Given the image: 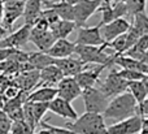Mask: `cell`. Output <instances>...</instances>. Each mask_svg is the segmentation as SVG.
Masks as SVG:
<instances>
[{"label":"cell","instance_id":"obj_9","mask_svg":"<svg viewBox=\"0 0 148 134\" xmlns=\"http://www.w3.org/2000/svg\"><path fill=\"white\" fill-rule=\"evenodd\" d=\"M75 44H84V46H104L105 42L100 34V23L96 26L88 27L87 25L78 26V34H77ZM107 48V47H105Z\"/></svg>","mask_w":148,"mask_h":134},{"label":"cell","instance_id":"obj_18","mask_svg":"<svg viewBox=\"0 0 148 134\" xmlns=\"http://www.w3.org/2000/svg\"><path fill=\"white\" fill-rule=\"evenodd\" d=\"M56 41L55 35L51 33V30H38L35 27H31L30 30V36H29V42H33L39 51L46 52L49 47L53 44Z\"/></svg>","mask_w":148,"mask_h":134},{"label":"cell","instance_id":"obj_34","mask_svg":"<svg viewBox=\"0 0 148 134\" xmlns=\"http://www.w3.org/2000/svg\"><path fill=\"white\" fill-rule=\"evenodd\" d=\"M39 125H42V126H47L48 129L52 130V133H53V134H75L73 130L68 129L66 126H65V128L55 126V125H51V124H48V122H46V121H40V122H39Z\"/></svg>","mask_w":148,"mask_h":134},{"label":"cell","instance_id":"obj_21","mask_svg":"<svg viewBox=\"0 0 148 134\" xmlns=\"http://www.w3.org/2000/svg\"><path fill=\"white\" fill-rule=\"evenodd\" d=\"M38 81H39V70L31 69V70H23V72H21V74L18 77H16L13 83L20 90L30 91L31 89H34L36 86Z\"/></svg>","mask_w":148,"mask_h":134},{"label":"cell","instance_id":"obj_41","mask_svg":"<svg viewBox=\"0 0 148 134\" xmlns=\"http://www.w3.org/2000/svg\"><path fill=\"white\" fill-rule=\"evenodd\" d=\"M110 3H125L126 0H109Z\"/></svg>","mask_w":148,"mask_h":134},{"label":"cell","instance_id":"obj_29","mask_svg":"<svg viewBox=\"0 0 148 134\" xmlns=\"http://www.w3.org/2000/svg\"><path fill=\"white\" fill-rule=\"evenodd\" d=\"M126 9L129 16H134L135 13L146 12L147 0H126Z\"/></svg>","mask_w":148,"mask_h":134},{"label":"cell","instance_id":"obj_31","mask_svg":"<svg viewBox=\"0 0 148 134\" xmlns=\"http://www.w3.org/2000/svg\"><path fill=\"white\" fill-rule=\"evenodd\" d=\"M118 76L122 77L123 80L129 81H136V80H142L143 77H146V73H140L138 70H131V69H121V70H117Z\"/></svg>","mask_w":148,"mask_h":134},{"label":"cell","instance_id":"obj_33","mask_svg":"<svg viewBox=\"0 0 148 134\" xmlns=\"http://www.w3.org/2000/svg\"><path fill=\"white\" fill-rule=\"evenodd\" d=\"M40 16L47 21V22H48V25H49V26H51L52 23L57 22V21L60 20L59 16L56 14V12H55V10H52L51 8H46L44 10H42Z\"/></svg>","mask_w":148,"mask_h":134},{"label":"cell","instance_id":"obj_14","mask_svg":"<svg viewBox=\"0 0 148 134\" xmlns=\"http://www.w3.org/2000/svg\"><path fill=\"white\" fill-rule=\"evenodd\" d=\"M105 65H99L95 64V67H86L78 73V74L74 76L75 81L78 82V85L81 86V89H87V87H92L95 86V83H97L99 77L101 74V72L105 69Z\"/></svg>","mask_w":148,"mask_h":134},{"label":"cell","instance_id":"obj_37","mask_svg":"<svg viewBox=\"0 0 148 134\" xmlns=\"http://www.w3.org/2000/svg\"><path fill=\"white\" fill-rule=\"evenodd\" d=\"M34 134H53V133H52V130L48 129L47 126H42L40 130H38V132L34 133Z\"/></svg>","mask_w":148,"mask_h":134},{"label":"cell","instance_id":"obj_19","mask_svg":"<svg viewBox=\"0 0 148 134\" xmlns=\"http://www.w3.org/2000/svg\"><path fill=\"white\" fill-rule=\"evenodd\" d=\"M74 48H75L74 42L68 41L66 38H59L47 49L46 54L53 59H60V57H68L74 55Z\"/></svg>","mask_w":148,"mask_h":134},{"label":"cell","instance_id":"obj_22","mask_svg":"<svg viewBox=\"0 0 148 134\" xmlns=\"http://www.w3.org/2000/svg\"><path fill=\"white\" fill-rule=\"evenodd\" d=\"M42 10H43V0H26L22 13L26 25L33 26L34 22L40 17Z\"/></svg>","mask_w":148,"mask_h":134},{"label":"cell","instance_id":"obj_4","mask_svg":"<svg viewBox=\"0 0 148 134\" xmlns=\"http://www.w3.org/2000/svg\"><path fill=\"white\" fill-rule=\"evenodd\" d=\"M81 96L83 99L84 109L86 112H94V113H103L109 103V98L103 94V91L99 87H87L83 89L81 93Z\"/></svg>","mask_w":148,"mask_h":134},{"label":"cell","instance_id":"obj_3","mask_svg":"<svg viewBox=\"0 0 148 134\" xmlns=\"http://www.w3.org/2000/svg\"><path fill=\"white\" fill-rule=\"evenodd\" d=\"M104 46H84L75 44L74 55L79 57L84 64H99L110 68L113 65V54L108 55L104 52Z\"/></svg>","mask_w":148,"mask_h":134},{"label":"cell","instance_id":"obj_24","mask_svg":"<svg viewBox=\"0 0 148 134\" xmlns=\"http://www.w3.org/2000/svg\"><path fill=\"white\" fill-rule=\"evenodd\" d=\"M129 93L134 96L136 103H140L142 100L147 98L148 95V74L143 77L142 80L136 81H129L127 82Z\"/></svg>","mask_w":148,"mask_h":134},{"label":"cell","instance_id":"obj_38","mask_svg":"<svg viewBox=\"0 0 148 134\" xmlns=\"http://www.w3.org/2000/svg\"><path fill=\"white\" fill-rule=\"evenodd\" d=\"M7 34H8V31L5 30V29L3 27V26H0V39H1V38H4V36L7 35Z\"/></svg>","mask_w":148,"mask_h":134},{"label":"cell","instance_id":"obj_10","mask_svg":"<svg viewBox=\"0 0 148 134\" xmlns=\"http://www.w3.org/2000/svg\"><path fill=\"white\" fill-rule=\"evenodd\" d=\"M30 25H22L18 30L14 33L5 35L4 38L0 39V48H17L21 49L26 43L29 42V36H30Z\"/></svg>","mask_w":148,"mask_h":134},{"label":"cell","instance_id":"obj_7","mask_svg":"<svg viewBox=\"0 0 148 134\" xmlns=\"http://www.w3.org/2000/svg\"><path fill=\"white\" fill-rule=\"evenodd\" d=\"M23 120L35 129L48 112V103L46 102H25L23 103Z\"/></svg>","mask_w":148,"mask_h":134},{"label":"cell","instance_id":"obj_28","mask_svg":"<svg viewBox=\"0 0 148 134\" xmlns=\"http://www.w3.org/2000/svg\"><path fill=\"white\" fill-rule=\"evenodd\" d=\"M130 26L139 35L148 34V17H147L146 12L135 13L133 16V23H130Z\"/></svg>","mask_w":148,"mask_h":134},{"label":"cell","instance_id":"obj_6","mask_svg":"<svg viewBox=\"0 0 148 134\" xmlns=\"http://www.w3.org/2000/svg\"><path fill=\"white\" fill-rule=\"evenodd\" d=\"M25 1L22 0H3V17L0 26L7 31L12 30L14 22L22 16Z\"/></svg>","mask_w":148,"mask_h":134},{"label":"cell","instance_id":"obj_23","mask_svg":"<svg viewBox=\"0 0 148 134\" xmlns=\"http://www.w3.org/2000/svg\"><path fill=\"white\" fill-rule=\"evenodd\" d=\"M44 8H51L52 10L56 12L60 20H66V21H73L74 18V10L73 5L68 4L65 1H49V0H43Z\"/></svg>","mask_w":148,"mask_h":134},{"label":"cell","instance_id":"obj_15","mask_svg":"<svg viewBox=\"0 0 148 134\" xmlns=\"http://www.w3.org/2000/svg\"><path fill=\"white\" fill-rule=\"evenodd\" d=\"M53 64L61 70L64 77H74V76L78 74L86 67V64L77 55H72V56H68V57H60V59H53Z\"/></svg>","mask_w":148,"mask_h":134},{"label":"cell","instance_id":"obj_26","mask_svg":"<svg viewBox=\"0 0 148 134\" xmlns=\"http://www.w3.org/2000/svg\"><path fill=\"white\" fill-rule=\"evenodd\" d=\"M77 25L74 23V21H66V20H59L57 22L52 23L49 26L51 33L55 35V38H68L70 34L75 30Z\"/></svg>","mask_w":148,"mask_h":134},{"label":"cell","instance_id":"obj_12","mask_svg":"<svg viewBox=\"0 0 148 134\" xmlns=\"http://www.w3.org/2000/svg\"><path fill=\"white\" fill-rule=\"evenodd\" d=\"M129 27H130V22L125 17L116 18V20L110 21L108 23L100 25V34H101L103 39L105 42V47H107V43L113 41L116 36L126 33L129 30Z\"/></svg>","mask_w":148,"mask_h":134},{"label":"cell","instance_id":"obj_2","mask_svg":"<svg viewBox=\"0 0 148 134\" xmlns=\"http://www.w3.org/2000/svg\"><path fill=\"white\" fill-rule=\"evenodd\" d=\"M65 126L75 134H107L105 119L101 113L94 112H84L75 120L66 122Z\"/></svg>","mask_w":148,"mask_h":134},{"label":"cell","instance_id":"obj_16","mask_svg":"<svg viewBox=\"0 0 148 134\" xmlns=\"http://www.w3.org/2000/svg\"><path fill=\"white\" fill-rule=\"evenodd\" d=\"M48 111L66 120H75L78 117V113L72 106V103L57 95L48 103Z\"/></svg>","mask_w":148,"mask_h":134},{"label":"cell","instance_id":"obj_30","mask_svg":"<svg viewBox=\"0 0 148 134\" xmlns=\"http://www.w3.org/2000/svg\"><path fill=\"white\" fill-rule=\"evenodd\" d=\"M9 134H34V129L25 121V120L12 121Z\"/></svg>","mask_w":148,"mask_h":134},{"label":"cell","instance_id":"obj_20","mask_svg":"<svg viewBox=\"0 0 148 134\" xmlns=\"http://www.w3.org/2000/svg\"><path fill=\"white\" fill-rule=\"evenodd\" d=\"M113 65L122 68V69H131V70H138L140 73H148V64L146 61H140V60L129 57L126 55H113Z\"/></svg>","mask_w":148,"mask_h":134},{"label":"cell","instance_id":"obj_40","mask_svg":"<svg viewBox=\"0 0 148 134\" xmlns=\"http://www.w3.org/2000/svg\"><path fill=\"white\" fill-rule=\"evenodd\" d=\"M1 17H3V0H0V22H1Z\"/></svg>","mask_w":148,"mask_h":134},{"label":"cell","instance_id":"obj_8","mask_svg":"<svg viewBox=\"0 0 148 134\" xmlns=\"http://www.w3.org/2000/svg\"><path fill=\"white\" fill-rule=\"evenodd\" d=\"M100 1L101 0H81V1H78L77 4L73 5V10H74L73 21L77 25V27L86 25L88 18L95 12H97Z\"/></svg>","mask_w":148,"mask_h":134},{"label":"cell","instance_id":"obj_35","mask_svg":"<svg viewBox=\"0 0 148 134\" xmlns=\"http://www.w3.org/2000/svg\"><path fill=\"white\" fill-rule=\"evenodd\" d=\"M17 48H0V63L7 60Z\"/></svg>","mask_w":148,"mask_h":134},{"label":"cell","instance_id":"obj_25","mask_svg":"<svg viewBox=\"0 0 148 134\" xmlns=\"http://www.w3.org/2000/svg\"><path fill=\"white\" fill-rule=\"evenodd\" d=\"M56 95H57V89L56 87L39 86L38 90L27 94L26 102H46V103H49Z\"/></svg>","mask_w":148,"mask_h":134},{"label":"cell","instance_id":"obj_11","mask_svg":"<svg viewBox=\"0 0 148 134\" xmlns=\"http://www.w3.org/2000/svg\"><path fill=\"white\" fill-rule=\"evenodd\" d=\"M144 117L139 115H133L125 120L117 121L116 124L107 128V134H136L142 126Z\"/></svg>","mask_w":148,"mask_h":134},{"label":"cell","instance_id":"obj_32","mask_svg":"<svg viewBox=\"0 0 148 134\" xmlns=\"http://www.w3.org/2000/svg\"><path fill=\"white\" fill-rule=\"evenodd\" d=\"M12 120L7 115V112L0 108V134H9Z\"/></svg>","mask_w":148,"mask_h":134},{"label":"cell","instance_id":"obj_27","mask_svg":"<svg viewBox=\"0 0 148 134\" xmlns=\"http://www.w3.org/2000/svg\"><path fill=\"white\" fill-rule=\"evenodd\" d=\"M26 61L33 67V69L40 70L42 68L47 67V65L53 64V57L47 55L46 52L39 51V52H31V54H29Z\"/></svg>","mask_w":148,"mask_h":134},{"label":"cell","instance_id":"obj_13","mask_svg":"<svg viewBox=\"0 0 148 134\" xmlns=\"http://www.w3.org/2000/svg\"><path fill=\"white\" fill-rule=\"evenodd\" d=\"M57 89V96L70 102L75 100L78 96H81L82 89L78 85L74 77H62L56 85Z\"/></svg>","mask_w":148,"mask_h":134},{"label":"cell","instance_id":"obj_1","mask_svg":"<svg viewBox=\"0 0 148 134\" xmlns=\"http://www.w3.org/2000/svg\"><path fill=\"white\" fill-rule=\"evenodd\" d=\"M110 99L112 100H109L107 108L101 113L105 120L121 121V120H125L136 113V104L138 103L129 91H123Z\"/></svg>","mask_w":148,"mask_h":134},{"label":"cell","instance_id":"obj_5","mask_svg":"<svg viewBox=\"0 0 148 134\" xmlns=\"http://www.w3.org/2000/svg\"><path fill=\"white\" fill-rule=\"evenodd\" d=\"M97 83H99V89L103 91V94L107 95L109 99L127 90V81L118 76L117 70L114 69V65L110 67V72L108 73L105 80L97 81Z\"/></svg>","mask_w":148,"mask_h":134},{"label":"cell","instance_id":"obj_17","mask_svg":"<svg viewBox=\"0 0 148 134\" xmlns=\"http://www.w3.org/2000/svg\"><path fill=\"white\" fill-rule=\"evenodd\" d=\"M64 77L61 70L55 64L47 65L39 70V81L36 86H48V87H56L59 81Z\"/></svg>","mask_w":148,"mask_h":134},{"label":"cell","instance_id":"obj_36","mask_svg":"<svg viewBox=\"0 0 148 134\" xmlns=\"http://www.w3.org/2000/svg\"><path fill=\"white\" fill-rule=\"evenodd\" d=\"M138 134H148V121H147V117H144L143 121H142V126L139 129Z\"/></svg>","mask_w":148,"mask_h":134},{"label":"cell","instance_id":"obj_39","mask_svg":"<svg viewBox=\"0 0 148 134\" xmlns=\"http://www.w3.org/2000/svg\"><path fill=\"white\" fill-rule=\"evenodd\" d=\"M61 1H65V3H68V4H70V5H74V4H77L78 1H81V0H61Z\"/></svg>","mask_w":148,"mask_h":134},{"label":"cell","instance_id":"obj_42","mask_svg":"<svg viewBox=\"0 0 148 134\" xmlns=\"http://www.w3.org/2000/svg\"><path fill=\"white\" fill-rule=\"evenodd\" d=\"M22 1H26V0H22Z\"/></svg>","mask_w":148,"mask_h":134}]
</instances>
